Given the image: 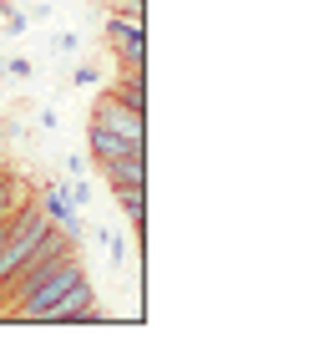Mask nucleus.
<instances>
[{
    "instance_id": "nucleus-1",
    "label": "nucleus",
    "mask_w": 329,
    "mask_h": 355,
    "mask_svg": "<svg viewBox=\"0 0 329 355\" xmlns=\"http://www.w3.org/2000/svg\"><path fill=\"white\" fill-rule=\"evenodd\" d=\"M81 274H87V269H81L76 249H71V254H61V259H56V264H46V269H41V279H36L21 300L10 304V315H15V320H41V315L51 310L61 295H66V289L81 279Z\"/></svg>"
},
{
    "instance_id": "nucleus-2",
    "label": "nucleus",
    "mask_w": 329,
    "mask_h": 355,
    "mask_svg": "<svg viewBox=\"0 0 329 355\" xmlns=\"http://www.w3.org/2000/svg\"><path fill=\"white\" fill-rule=\"evenodd\" d=\"M36 325H102V304H96V289H91L87 274L66 289V295L36 320Z\"/></svg>"
},
{
    "instance_id": "nucleus-3",
    "label": "nucleus",
    "mask_w": 329,
    "mask_h": 355,
    "mask_svg": "<svg viewBox=\"0 0 329 355\" xmlns=\"http://www.w3.org/2000/svg\"><path fill=\"white\" fill-rule=\"evenodd\" d=\"M107 41H112V51L122 56V67L127 71H142V61H147V36H142V26H137V15H107Z\"/></svg>"
},
{
    "instance_id": "nucleus-4",
    "label": "nucleus",
    "mask_w": 329,
    "mask_h": 355,
    "mask_svg": "<svg viewBox=\"0 0 329 355\" xmlns=\"http://www.w3.org/2000/svg\"><path fill=\"white\" fill-rule=\"evenodd\" d=\"M91 122L112 127V132H117V137H127V142H137V148H142V107H127V102H117V96L107 92L102 102H96Z\"/></svg>"
},
{
    "instance_id": "nucleus-5",
    "label": "nucleus",
    "mask_w": 329,
    "mask_h": 355,
    "mask_svg": "<svg viewBox=\"0 0 329 355\" xmlns=\"http://www.w3.org/2000/svg\"><path fill=\"white\" fill-rule=\"evenodd\" d=\"M41 214L51 218L56 229L71 239V244H76L81 234H87V229H81V208H76V198H71V188H66V183H56V188H46V193H41Z\"/></svg>"
},
{
    "instance_id": "nucleus-6",
    "label": "nucleus",
    "mask_w": 329,
    "mask_h": 355,
    "mask_svg": "<svg viewBox=\"0 0 329 355\" xmlns=\"http://www.w3.org/2000/svg\"><path fill=\"white\" fill-rule=\"evenodd\" d=\"M87 148H91V157H96V163H112V157L142 153L137 142H127V137H117V132H112V127H102V122H91V127H87Z\"/></svg>"
},
{
    "instance_id": "nucleus-7",
    "label": "nucleus",
    "mask_w": 329,
    "mask_h": 355,
    "mask_svg": "<svg viewBox=\"0 0 329 355\" xmlns=\"http://www.w3.org/2000/svg\"><path fill=\"white\" fill-rule=\"evenodd\" d=\"M102 168H107V183H112V188H127V183H147V157H142V153L112 157V163H102Z\"/></svg>"
},
{
    "instance_id": "nucleus-8",
    "label": "nucleus",
    "mask_w": 329,
    "mask_h": 355,
    "mask_svg": "<svg viewBox=\"0 0 329 355\" xmlns=\"http://www.w3.org/2000/svg\"><path fill=\"white\" fill-rule=\"evenodd\" d=\"M107 92L117 96V102H127V107H142V71H127L122 67V76H117V82H107Z\"/></svg>"
},
{
    "instance_id": "nucleus-9",
    "label": "nucleus",
    "mask_w": 329,
    "mask_h": 355,
    "mask_svg": "<svg viewBox=\"0 0 329 355\" xmlns=\"http://www.w3.org/2000/svg\"><path fill=\"white\" fill-rule=\"evenodd\" d=\"M142 198H147V183H127V188H117V203H122V214L142 229Z\"/></svg>"
},
{
    "instance_id": "nucleus-10",
    "label": "nucleus",
    "mask_w": 329,
    "mask_h": 355,
    "mask_svg": "<svg viewBox=\"0 0 329 355\" xmlns=\"http://www.w3.org/2000/svg\"><path fill=\"white\" fill-rule=\"evenodd\" d=\"M51 51H56V56H76V51H81V36L61 31V36H51Z\"/></svg>"
},
{
    "instance_id": "nucleus-11",
    "label": "nucleus",
    "mask_w": 329,
    "mask_h": 355,
    "mask_svg": "<svg viewBox=\"0 0 329 355\" xmlns=\"http://www.w3.org/2000/svg\"><path fill=\"white\" fill-rule=\"evenodd\" d=\"M102 249H107V259H112V264H122V259H127V244H122V234H102Z\"/></svg>"
},
{
    "instance_id": "nucleus-12",
    "label": "nucleus",
    "mask_w": 329,
    "mask_h": 355,
    "mask_svg": "<svg viewBox=\"0 0 329 355\" xmlns=\"http://www.w3.org/2000/svg\"><path fill=\"white\" fill-rule=\"evenodd\" d=\"M71 82H76L81 92H91V87H102V71H96V67H81V71L71 76Z\"/></svg>"
},
{
    "instance_id": "nucleus-13",
    "label": "nucleus",
    "mask_w": 329,
    "mask_h": 355,
    "mask_svg": "<svg viewBox=\"0 0 329 355\" xmlns=\"http://www.w3.org/2000/svg\"><path fill=\"white\" fill-rule=\"evenodd\" d=\"M6 36H26V15H15V10H6Z\"/></svg>"
},
{
    "instance_id": "nucleus-14",
    "label": "nucleus",
    "mask_w": 329,
    "mask_h": 355,
    "mask_svg": "<svg viewBox=\"0 0 329 355\" xmlns=\"http://www.w3.org/2000/svg\"><path fill=\"white\" fill-rule=\"evenodd\" d=\"M6 71H10V76H30V61L15 56V61H6Z\"/></svg>"
},
{
    "instance_id": "nucleus-15",
    "label": "nucleus",
    "mask_w": 329,
    "mask_h": 355,
    "mask_svg": "<svg viewBox=\"0 0 329 355\" xmlns=\"http://www.w3.org/2000/svg\"><path fill=\"white\" fill-rule=\"evenodd\" d=\"M66 173H71V178H87V157H66Z\"/></svg>"
},
{
    "instance_id": "nucleus-16",
    "label": "nucleus",
    "mask_w": 329,
    "mask_h": 355,
    "mask_svg": "<svg viewBox=\"0 0 329 355\" xmlns=\"http://www.w3.org/2000/svg\"><path fill=\"white\" fill-rule=\"evenodd\" d=\"M6 178H10V173H0V183H6Z\"/></svg>"
},
{
    "instance_id": "nucleus-17",
    "label": "nucleus",
    "mask_w": 329,
    "mask_h": 355,
    "mask_svg": "<svg viewBox=\"0 0 329 355\" xmlns=\"http://www.w3.org/2000/svg\"><path fill=\"white\" fill-rule=\"evenodd\" d=\"M0 137H6V127H0Z\"/></svg>"
}]
</instances>
